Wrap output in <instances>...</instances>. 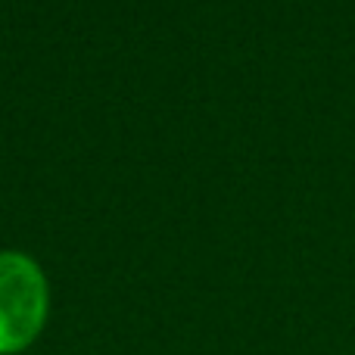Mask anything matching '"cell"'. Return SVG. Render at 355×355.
I'll return each instance as SVG.
<instances>
[{"instance_id":"obj_1","label":"cell","mask_w":355,"mask_h":355,"mask_svg":"<svg viewBox=\"0 0 355 355\" xmlns=\"http://www.w3.org/2000/svg\"><path fill=\"white\" fill-rule=\"evenodd\" d=\"M47 321V281L22 252H0V355L22 352Z\"/></svg>"}]
</instances>
